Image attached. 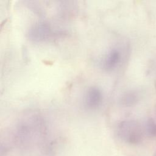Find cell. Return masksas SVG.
<instances>
[{"instance_id":"6da1fadb","label":"cell","mask_w":156,"mask_h":156,"mask_svg":"<svg viewBox=\"0 0 156 156\" xmlns=\"http://www.w3.org/2000/svg\"><path fill=\"white\" fill-rule=\"evenodd\" d=\"M116 129L119 137L128 144H136L143 140L144 129L137 121L123 120L118 123Z\"/></svg>"},{"instance_id":"7a4b0ae2","label":"cell","mask_w":156,"mask_h":156,"mask_svg":"<svg viewBox=\"0 0 156 156\" xmlns=\"http://www.w3.org/2000/svg\"><path fill=\"white\" fill-rule=\"evenodd\" d=\"M144 131L150 137L156 136V122L152 118H149L146 121Z\"/></svg>"},{"instance_id":"3957f363","label":"cell","mask_w":156,"mask_h":156,"mask_svg":"<svg viewBox=\"0 0 156 156\" xmlns=\"http://www.w3.org/2000/svg\"><path fill=\"white\" fill-rule=\"evenodd\" d=\"M154 115H155V119H156V103L154 105Z\"/></svg>"},{"instance_id":"277c9868","label":"cell","mask_w":156,"mask_h":156,"mask_svg":"<svg viewBox=\"0 0 156 156\" xmlns=\"http://www.w3.org/2000/svg\"><path fill=\"white\" fill-rule=\"evenodd\" d=\"M153 156H156V152H155V153H154V154L153 155Z\"/></svg>"}]
</instances>
